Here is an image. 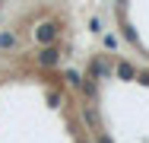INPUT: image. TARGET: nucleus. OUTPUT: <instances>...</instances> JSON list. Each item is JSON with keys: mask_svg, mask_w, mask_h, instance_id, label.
Here are the masks:
<instances>
[{"mask_svg": "<svg viewBox=\"0 0 149 143\" xmlns=\"http://www.w3.org/2000/svg\"><path fill=\"white\" fill-rule=\"evenodd\" d=\"M118 76H120V80H133V76H136V70H133L130 64H118Z\"/></svg>", "mask_w": 149, "mask_h": 143, "instance_id": "nucleus-3", "label": "nucleus"}, {"mask_svg": "<svg viewBox=\"0 0 149 143\" xmlns=\"http://www.w3.org/2000/svg\"><path fill=\"white\" fill-rule=\"evenodd\" d=\"M67 83H70V86H79V83H83V76H79L76 70H70V73H67Z\"/></svg>", "mask_w": 149, "mask_h": 143, "instance_id": "nucleus-5", "label": "nucleus"}, {"mask_svg": "<svg viewBox=\"0 0 149 143\" xmlns=\"http://www.w3.org/2000/svg\"><path fill=\"white\" fill-rule=\"evenodd\" d=\"M124 38H127V41H136V32H133L130 26H124Z\"/></svg>", "mask_w": 149, "mask_h": 143, "instance_id": "nucleus-8", "label": "nucleus"}, {"mask_svg": "<svg viewBox=\"0 0 149 143\" xmlns=\"http://www.w3.org/2000/svg\"><path fill=\"white\" fill-rule=\"evenodd\" d=\"M57 35H60L57 22H41V26L35 29V41H38V45H54Z\"/></svg>", "mask_w": 149, "mask_h": 143, "instance_id": "nucleus-1", "label": "nucleus"}, {"mask_svg": "<svg viewBox=\"0 0 149 143\" xmlns=\"http://www.w3.org/2000/svg\"><path fill=\"white\" fill-rule=\"evenodd\" d=\"M114 45H118V38H114V35H105V48H108V51H114Z\"/></svg>", "mask_w": 149, "mask_h": 143, "instance_id": "nucleus-7", "label": "nucleus"}, {"mask_svg": "<svg viewBox=\"0 0 149 143\" xmlns=\"http://www.w3.org/2000/svg\"><path fill=\"white\" fill-rule=\"evenodd\" d=\"M38 64H41V67H57L60 64V51L54 48V45H45L41 54H38Z\"/></svg>", "mask_w": 149, "mask_h": 143, "instance_id": "nucleus-2", "label": "nucleus"}, {"mask_svg": "<svg viewBox=\"0 0 149 143\" xmlns=\"http://www.w3.org/2000/svg\"><path fill=\"white\" fill-rule=\"evenodd\" d=\"M118 3H127V0H118Z\"/></svg>", "mask_w": 149, "mask_h": 143, "instance_id": "nucleus-10", "label": "nucleus"}, {"mask_svg": "<svg viewBox=\"0 0 149 143\" xmlns=\"http://www.w3.org/2000/svg\"><path fill=\"white\" fill-rule=\"evenodd\" d=\"M98 143H111V140H108V137H105V134H98Z\"/></svg>", "mask_w": 149, "mask_h": 143, "instance_id": "nucleus-9", "label": "nucleus"}, {"mask_svg": "<svg viewBox=\"0 0 149 143\" xmlns=\"http://www.w3.org/2000/svg\"><path fill=\"white\" fill-rule=\"evenodd\" d=\"M79 86L86 89V95H95V83H92V80H86V83H79Z\"/></svg>", "mask_w": 149, "mask_h": 143, "instance_id": "nucleus-6", "label": "nucleus"}, {"mask_svg": "<svg viewBox=\"0 0 149 143\" xmlns=\"http://www.w3.org/2000/svg\"><path fill=\"white\" fill-rule=\"evenodd\" d=\"M13 41H16V38H13L10 32H3V35H0V48H13Z\"/></svg>", "mask_w": 149, "mask_h": 143, "instance_id": "nucleus-4", "label": "nucleus"}]
</instances>
